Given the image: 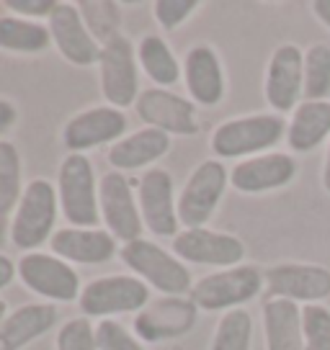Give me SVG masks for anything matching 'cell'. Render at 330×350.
I'll list each match as a JSON object with an SVG mask.
<instances>
[{"label": "cell", "instance_id": "obj_1", "mask_svg": "<svg viewBox=\"0 0 330 350\" xmlns=\"http://www.w3.org/2000/svg\"><path fill=\"white\" fill-rule=\"evenodd\" d=\"M286 124L284 116L274 111L268 113H251V116H238V119L222 121L217 129L212 131L210 147L222 157H258V154L271 152L276 144L286 139Z\"/></svg>", "mask_w": 330, "mask_h": 350}, {"label": "cell", "instance_id": "obj_2", "mask_svg": "<svg viewBox=\"0 0 330 350\" xmlns=\"http://www.w3.org/2000/svg\"><path fill=\"white\" fill-rule=\"evenodd\" d=\"M119 258L132 271V275H137L140 281H144L150 288L160 291L163 296L191 294V288L196 284L191 278L186 262L178 260L173 252L160 247L153 240L140 237V240L121 245Z\"/></svg>", "mask_w": 330, "mask_h": 350}, {"label": "cell", "instance_id": "obj_3", "mask_svg": "<svg viewBox=\"0 0 330 350\" xmlns=\"http://www.w3.org/2000/svg\"><path fill=\"white\" fill-rule=\"evenodd\" d=\"M57 198L70 227L99 230L101 204L96 170L86 154H67L57 173Z\"/></svg>", "mask_w": 330, "mask_h": 350}, {"label": "cell", "instance_id": "obj_4", "mask_svg": "<svg viewBox=\"0 0 330 350\" xmlns=\"http://www.w3.org/2000/svg\"><path fill=\"white\" fill-rule=\"evenodd\" d=\"M60 198L57 186L47 178H34L26 183L18 206L11 219V242L23 252H34L55 234Z\"/></svg>", "mask_w": 330, "mask_h": 350}, {"label": "cell", "instance_id": "obj_5", "mask_svg": "<svg viewBox=\"0 0 330 350\" xmlns=\"http://www.w3.org/2000/svg\"><path fill=\"white\" fill-rule=\"evenodd\" d=\"M264 288V271L242 262L235 268H222V271L199 278L188 299L201 312H230V309H242V304L253 301Z\"/></svg>", "mask_w": 330, "mask_h": 350}, {"label": "cell", "instance_id": "obj_6", "mask_svg": "<svg viewBox=\"0 0 330 350\" xmlns=\"http://www.w3.org/2000/svg\"><path fill=\"white\" fill-rule=\"evenodd\" d=\"M150 304V286L132 273H111L83 286L77 306L86 317L111 319L116 314H140Z\"/></svg>", "mask_w": 330, "mask_h": 350}, {"label": "cell", "instance_id": "obj_7", "mask_svg": "<svg viewBox=\"0 0 330 350\" xmlns=\"http://www.w3.org/2000/svg\"><path fill=\"white\" fill-rule=\"evenodd\" d=\"M227 183H230V173L217 157L204 160L191 170L188 180L178 193V221L183 224V230L207 227V221L214 217L227 191Z\"/></svg>", "mask_w": 330, "mask_h": 350}, {"label": "cell", "instance_id": "obj_8", "mask_svg": "<svg viewBox=\"0 0 330 350\" xmlns=\"http://www.w3.org/2000/svg\"><path fill=\"white\" fill-rule=\"evenodd\" d=\"M137 49L134 44L121 33L109 44H103L99 59V80L101 93L114 109L134 106L140 98V70H137Z\"/></svg>", "mask_w": 330, "mask_h": 350}, {"label": "cell", "instance_id": "obj_9", "mask_svg": "<svg viewBox=\"0 0 330 350\" xmlns=\"http://www.w3.org/2000/svg\"><path fill=\"white\" fill-rule=\"evenodd\" d=\"M18 278L29 291L47 301H77L83 291L77 271L55 252H23L18 260Z\"/></svg>", "mask_w": 330, "mask_h": 350}, {"label": "cell", "instance_id": "obj_10", "mask_svg": "<svg viewBox=\"0 0 330 350\" xmlns=\"http://www.w3.org/2000/svg\"><path fill=\"white\" fill-rule=\"evenodd\" d=\"M266 103L274 113L284 116L297 109L305 98V52L297 44H279L266 65L264 80Z\"/></svg>", "mask_w": 330, "mask_h": 350}, {"label": "cell", "instance_id": "obj_11", "mask_svg": "<svg viewBox=\"0 0 330 350\" xmlns=\"http://www.w3.org/2000/svg\"><path fill=\"white\" fill-rule=\"evenodd\" d=\"M99 204L101 221L106 224V232L116 242H134L142 237L144 221L140 211V201L134 196L132 183L124 178V173L109 170L99 180Z\"/></svg>", "mask_w": 330, "mask_h": 350}, {"label": "cell", "instance_id": "obj_12", "mask_svg": "<svg viewBox=\"0 0 330 350\" xmlns=\"http://www.w3.org/2000/svg\"><path fill=\"white\" fill-rule=\"evenodd\" d=\"M268 299L322 304L330 296V268L315 262H276L264 271Z\"/></svg>", "mask_w": 330, "mask_h": 350}, {"label": "cell", "instance_id": "obj_13", "mask_svg": "<svg viewBox=\"0 0 330 350\" xmlns=\"http://www.w3.org/2000/svg\"><path fill=\"white\" fill-rule=\"evenodd\" d=\"M170 252L178 260L194 262V265H210V268H235L245 260V245L240 237L227 232H214L210 227L196 230H181L170 242Z\"/></svg>", "mask_w": 330, "mask_h": 350}, {"label": "cell", "instance_id": "obj_14", "mask_svg": "<svg viewBox=\"0 0 330 350\" xmlns=\"http://www.w3.org/2000/svg\"><path fill=\"white\" fill-rule=\"evenodd\" d=\"M134 111L144 121V126L160 129L170 137H194L199 131L196 103L176 96L168 88H144L134 103Z\"/></svg>", "mask_w": 330, "mask_h": 350}, {"label": "cell", "instance_id": "obj_15", "mask_svg": "<svg viewBox=\"0 0 330 350\" xmlns=\"http://www.w3.org/2000/svg\"><path fill=\"white\" fill-rule=\"evenodd\" d=\"M144 230L155 237H176L178 234V196L173 186V175L163 167H147L140 178L137 191Z\"/></svg>", "mask_w": 330, "mask_h": 350}, {"label": "cell", "instance_id": "obj_16", "mask_svg": "<svg viewBox=\"0 0 330 350\" xmlns=\"http://www.w3.org/2000/svg\"><path fill=\"white\" fill-rule=\"evenodd\" d=\"M124 111L114 106H93L75 113L62 129V144L70 154H86L93 147L119 142L127 131Z\"/></svg>", "mask_w": 330, "mask_h": 350}, {"label": "cell", "instance_id": "obj_17", "mask_svg": "<svg viewBox=\"0 0 330 350\" xmlns=\"http://www.w3.org/2000/svg\"><path fill=\"white\" fill-rule=\"evenodd\" d=\"M47 29H49V36H52L57 52L65 57L70 65H99L103 46L93 39V33L88 31V26L83 21L75 3H67V0L60 3L57 0L55 11L47 18Z\"/></svg>", "mask_w": 330, "mask_h": 350}, {"label": "cell", "instance_id": "obj_18", "mask_svg": "<svg viewBox=\"0 0 330 350\" xmlns=\"http://www.w3.org/2000/svg\"><path fill=\"white\" fill-rule=\"evenodd\" d=\"M297 157H292L289 152H266L258 157L238 160L230 170V186L238 193L258 196V193L286 188L297 178Z\"/></svg>", "mask_w": 330, "mask_h": 350}, {"label": "cell", "instance_id": "obj_19", "mask_svg": "<svg viewBox=\"0 0 330 350\" xmlns=\"http://www.w3.org/2000/svg\"><path fill=\"white\" fill-rule=\"evenodd\" d=\"M196 322V304L183 296H163L150 301L134 317V332L144 342H160L186 335Z\"/></svg>", "mask_w": 330, "mask_h": 350}, {"label": "cell", "instance_id": "obj_20", "mask_svg": "<svg viewBox=\"0 0 330 350\" xmlns=\"http://www.w3.org/2000/svg\"><path fill=\"white\" fill-rule=\"evenodd\" d=\"M183 80L191 100L212 109L220 106L225 98V70H222L220 55L210 44H196L186 52L183 59Z\"/></svg>", "mask_w": 330, "mask_h": 350}, {"label": "cell", "instance_id": "obj_21", "mask_svg": "<svg viewBox=\"0 0 330 350\" xmlns=\"http://www.w3.org/2000/svg\"><path fill=\"white\" fill-rule=\"evenodd\" d=\"M49 250L57 258L77 265H101L116 255V240L106 230H80L65 227L57 230L49 240Z\"/></svg>", "mask_w": 330, "mask_h": 350}, {"label": "cell", "instance_id": "obj_22", "mask_svg": "<svg viewBox=\"0 0 330 350\" xmlns=\"http://www.w3.org/2000/svg\"><path fill=\"white\" fill-rule=\"evenodd\" d=\"M170 150V134H165L153 126L124 134L119 142L109 147V165L116 173H129V170H142L147 165L157 163Z\"/></svg>", "mask_w": 330, "mask_h": 350}, {"label": "cell", "instance_id": "obj_23", "mask_svg": "<svg viewBox=\"0 0 330 350\" xmlns=\"http://www.w3.org/2000/svg\"><path fill=\"white\" fill-rule=\"evenodd\" d=\"M60 312L49 301L23 304L5 314L0 322V350H21L36 338L47 335L57 325Z\"/></svg>", "mask_w": 330, "mask_h": 350}, {"label": "cell", "instance_id": "obj_24", "mask_svg": "<svg viewBox=\"0 0 330 350\" xmlns=\"http://www.w3.org/2000/svg\"><path fill=\"white\" fill-rule=\"evenodd\" d=\"M266 350H305L302 306L286 299H268L261 306Z\"/></svg>", "mask_w": 330, "mask_h": 350}, {"label": "cell", "instance_id": "obj_25", "mask_svg": "<svg viewBox=\"0 0 330 350\" xmlns=\"http://www.w3.org/2000/svg\"><path fill=\"white\" fill-rule=\"evenodd\" d=\"M330 139V98L328 100H302L292 111L286 124V144L292 152H312Z\"/></svg>", "mask_w": 330, "mask_h": 350}, {"label": "cell", "instance_id": "obj_26", "mask_svg": "<svg viewBox=\"0 0 330 350\" xmlns=\"http://www.w3.org/2000/svg\"><path fill=\"white\" fill-rule=\"evenodd\" d=\"M137 62L144 70V75L155 83V88L176 85L183 75V67L173 55L170 44L157 33H147L142 36V42L137 44Z\"/></svg>", "mask_w": 330, "mask_h": 350}, {"label": "cell", "instance_id": "obj_27", "mask_svg": "<svg viewBox=\"0 0 330 350\" xmlns=\"http://www.w3.org/2000/svg\"><path fill=\"white\" fill-rule=\"evenodd\" d=\"M52 44L49 29L21 16H0V49L16 55H39Z\"/></svg>", "mask_w": 330, "mask_h": 350}, {"label": "cell", "instance_id": "obj_28", "mask_svg": "<svg viewBox=\"0 0 330 350\" xmlns=\"http://www.w3.org/2000/svg\"><path fill=\"white\" fill-rule=\"evenodd\" d=\"M23 191V163L21 152L11 139H0V219L16 211Z\"/></svg>", "mask_w": 330, "mask_h": 350}, {"label": "cell", "instance_id": "obj_29", "mask_svg": "<svg viewBox=\"0 0 330 350\" xmlns=\"http://www.w3.org/2000/svg\"><path fill=\"white\" fill-rule=\"evenodd\" d=\"M77 11L101 46L121 36L119 3H114V0H83V3H77Z\"/></svg>", "mask_w": 330, "mask_h": 350}, {"label": "cell", "instance_id": "obj_30", "mask_svg": "<svg viewBox=\"0 0 330 350\" xmlns=\"http://www.w3.org/2000/svg\"><path fill=\"white\" fill-rule=\"evenodd\" d=\"M253 317L248 309H230L214 327L210 350H251Z\"/></svg>", "mask_w": 330, "mask_h": 350}, {"label": "cell", "instance_id": "obj_31", "mask_svg": "<svg viewBox=\"0 0 330 350\" xmlns=\"http://www.w3.org/2000/svg\"><path fill=\"white\" fill-rule=\"evenodd\" d=\"M330 96V44L315 42L305 49V100H328Z\"/></svg>", "mask_w": 330, "mask_h": 350}, {"label": "cell", "instance_id": "obj_32", "mask_svg": "<svg viewBox=\"0 0 330 350\" xmlns=\"http://www.w3.org/2000/svg\"><path fill=\"white\" fill-rule=\"evenodd\" d=\"M302 335H305V350H330V306H302Z\"/></svg>", "mask_w": 330, "mask_h": 350}, {"label": "cell", "instance_id": "obj_33", "mask_svg": "<svg viewBox=\"0 0 330 350\" xmlns=\"http://www.w3.org/2000/svg\"><path fill=\"white\" fill-rule=\"evenodd\" d=\"M57 350H99L96 327L86 317L67 319L57 332Z\"/></svg>", "mask_w": 330, "mask_h": 350}, {"label": "cell", "instance_id": "obj_34", "mask_svg": "<svg viewBox=\"0 0 330 350\" xmlns=\"http://www.w3.org/2000/svg\"><path fill=\"white\" fill-rule=\"evenodd\" d=\"M99 350H144V342L134 338L129 329L116 319H101L96 325Z\"/></svg>", "mask_w": 330, "mask_h": 350}, {"label": "cell", "instance_id": "obj_35", "mask_svg": "<svg viewBox=\"0 0 330 350\" xmlns=\"http://www.w3.org/2000/svg\"><path fill=\"white\" fill-rule=\"evenodd\" d=\"M199 0H155L153 16L165 31H176L181 23H186L199 11Z\"/></svg>", "mask_w": 330, "mask_h": 350}, {"label": "cell", "instance_id": "obj_36", "mask_svg": "<svg viewBox=\"0 0 330 350\" xmlns=\"http://www.w3.org/2000/svg\"><path fill=\"white\" fill-rule=\"evenodd\" d=\"M57 0H5V8L13 11L21 18L29 21H39V18H49L55 11Z\"/></svg>", "mask_w": 330, "mask_h": 350}, {"label": "cell", "instance_id": "obj_37", "mask_svg": "<svg viewBox=\"0 0 330 350\" xmlns=\"http://www.w3.org/2000/svg\"><path fill=\"white\" fill-rule=\"evenodd\" d=\"M16 119H18V109L8 98H0V139L16 124Z\"/></svg>", "mask_w": 330, "mask_h": 350}, {"label": "cell", "instance_id": "obj_38", "mask_svg": "<svg viewBox=\"0 0 330 350\" xmlns=\"http://www.w3.org/2000/svg\"><path fill=\"white\" fill-rule=\"evenodd\" d=\"M16 275H18V265H16L8 255L0 252V291H3L5 286H11V281Z\"/></svg>", "mask_w": 330, "mask_h": 350}, {"label": "cell", "instance_id": "obj_39", "mask_svg": "<svg viewBox=\"0 0 330 350\" xmlns=\"http://www.w3.org/2000/svg\"><path fill=\"white\" fill-rule=\"evenodd\" d=\"M312 13L318 16V21L322 23V26L330 29V0H315V3H312Z\"/></svg>", "mask_w": 330, "mask_h": 350}, {"label": "cell", "instance_id": "obj_40", "mask_svg": "<svg viewBox=\"0 0 330 350\" xmlns=\"http://www.w3.org/2000/svg\"><path fill=\"white\" fill-rule=\"evenodd\" d=\"M322 188H325V193L330 196V139H328V150H325V163H322Z\"/></svg>", "mask_w": 330, "mask_h": 350}, {"label": "cell", "instance_id": "obj_41", "mask_svg": "<svg viewBox=\"0 0 330 350\" xmlns=\"http://www.w3.org/2000/svg\"><path fill=\"white\" fill-rule=\"evenodd\" d=\"M5 314H8V306H5V301H3V299H0V322H3V319H5Z\"/></svg>", "mask_w": 330, "mask_h": 350}]
</instances>
